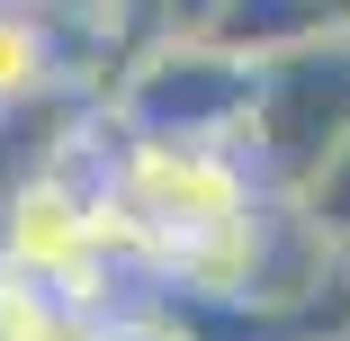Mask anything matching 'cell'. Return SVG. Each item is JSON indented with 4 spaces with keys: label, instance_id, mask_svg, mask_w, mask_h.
Here are the masks:
<instances>
[{
    "label": "cell",
    "instance_id": "6da1fadb",
    "mask_svg": "<svg viewBox=\"0 0 350 341\" xmlns=\"http://www.w3.org/2000/svg\"><path fill=\"white\" fill-rule=\"evenodd\" d=\"M332 144H350V18L252 63V108H243V162L260 189L288 197Z\"/></svg>",
    "mask_w": 350,
    "mask_h": 341
},
{
    "label": "cell",
    "instance_id": "9c48e42d",
    "mask_svg": "<svg viewBox=\"0 0 350 341\" xmlns=\"http://www.w3.org/2000/svg\"><path fill=\"white\" fill-rule=\"evenodd\" d=\"M341 10H350V0H341Z\"/></svg>",
    "mask_w": 350,
    "mask_h": 341
},
{
    "label": "cell",
    "instance_id": "ba28073f",
    "mask_svg": "<svg viewBox=\"0 0 350 341\" xmlns=\"http://www.w3.org/2000/svg\"><path fill=\"white\" fill-rule=\"evenodd\" d=\"M225 0H162V36H206Z\"/></svg>",
    "mask_w": 350,
    "mask_h": 341
},
{
    "label": "cell",
    "instance_id": "30bf717a",
    "mask_svg": "<svg viewBox=\"0 0 350 341\" xmlns=\"http://www.w3.org/2000/svg\"><path fill=\"white\" fill-rule=\"evenodd\" d=\"M341 341H350V332H341Z\"/></svg>",
    "mask_w": 350,
    "mask_h": 341
},
{
    "label": "cell",
    "instance_id": "277c9868",
    "mask_svg": "<svg viewBox=\"0 0 350 341\" xmlns=\"http://www.w3.org/2000/svg\"><path fill=\"white\" fill-rule=\"evenodd\" d=\"M350 10L341 0H225L216 27H206V45H225L234 63H269V54H288L323 27H341Z\"/></svg>",
    "mask_w": 350,
    "mask_h": 341
},
{
    "label": "cell",
    "instance_id": "8fae6325",
    "mask_svg": "<svg viewBox=\"0 0 350 341\" xmlns=\"http://www.w3.org/2000/svg\"><path fill=\"white\" fill-rule=\"evenodd\" d=\"M341 269H350V260H341Z\"/></svg>",
    "mask_w": 350,
    "mask_h": 341
},
{
    "label": "cell",
    "instance_id": "3957f363",
    "mask_svg": "<svg viewBox=\"0 0 350 341\" xmlns=\"http://www.w3.org/2000/svg\"><path fill=\"white\" fill-rule=\"evenodd\" d=\"M72 27L45 0H0V108L45 99V90H72Z\"/></svg>",
    "mask_w": 350,
    "mask_h": 341
},
{
    "label": "cell",
    "instance_id": "7a4b0ae2",
    "mask_svg": "<svg viewBox=\"0 0 350 341\" xmlns=\"http://www.w3.org/2000/svg\"><path fill=\"white\" fill-rule=\"evenodd\" d=\"M252 108V63H234L206 36H153L117 63V90L99 99L108 126L126 135H180V144H243Z\"/></svg>",
    "mask_w": 350,
    "mask_h": 341
},
{
    "label": "cell",
    "instance_id": "52a82bcc",
    "mask_svg": "<svg viewBox=\"0 0 350 341\" xmlns=\"http://www.w3.org/2000/svg\"><path fill=\"white\" fill-rule=\"evenodd\" d=\"M99 341H180V332H171L153 305H126V314H108V323H99Z\"/></svg>",
    "mask_w": 350,
    "mask_h": 341
},
{
    "label": "cell",
    "instance_id": "5b68a950",
    "mask_svg": "<svg viewBox=\"0 0 350 341\" xmlns=\"http://www.w3.org/2000/svg\"><path fill=\"white\" fill-rule=\"evenodd\" d=\"M108 314L72 305L63 288L27 279V269H0V341H99Z\"/></svg>",
    "mask_w": 350,
    "mask_h": 341
},
{
    "label": "cell",
    "instance_id": "8992f818",
    "mask_svg": "<svg viewBox=\"0 0 350 341\" xmlns=\"http://www.w3.org/2000/svg\"><path fill=\"white\" fill-rule=\"evenodd\" d=\"M288 207L323 234V251H332V260H350V144H332V153L288 189Z\"/></svg>",
    "mask_w": 350,
    "mask_h": 341
}]
</instances>
